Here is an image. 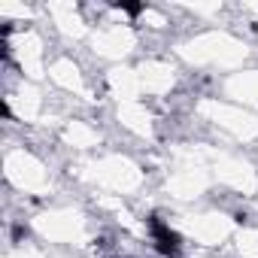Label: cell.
I'll return each mask as SVG.
<instances>
[{"label": "cell", "mask_w": 258, "mask_h": 258, "mask_svg": "<svg viewBox=\"0 0 258 258\" xmlns=\"http://www.w3.org/2000/svg\"><path fill=\"white\" fill-rule=\"evenodd\" d=\"M149 231H152L155 249H158L161 255H167V258L179 255V246H182V240H179V234H176V231H170V225H164L158 216H152V219H149Z\"/></svg>", "instance_id": "cell-1"}, {"label": "cell", "mask_w": 258, "mask_h": 258, "mask_svg": "<svg viewBox=\"0 0 258 258\" xmlns=\"http://www.w3.org/2000/svg\"><path fill=\"white\" fill-rule=\"evenodd\" d=\"M118 10H124L127 16H137V13H143V7H140V4H121Z\"/></svg>", "instance_id": "cell-2"}]
</instances>
